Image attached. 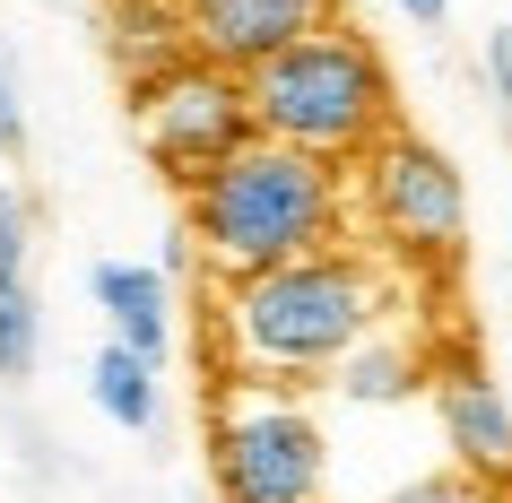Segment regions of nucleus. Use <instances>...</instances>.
Listing matches in <instances>:
<instances>
[{
	"label": "nucleus",
	"mask_w": 512,
	"mask_h": 503,
	"mask_svg": "<svg viewBox=\"0 0 512 503\" xmlns=\"http://www.w3.org/2000/svg\"><path fill=\"white\" fill-rule=\"evenodd\" d=\"M174 9H183V44L200 61H226V70H252L278 44L339 18V0H174Z\"/></svg>",
	"instance_id": "0eeeda50"
},
{
	"label": "nucleus",
	"mask_w": 512,
	"mask_h": 503,
	"mask_svg": "<svg viewBox=\"0 0 512 503\" xmlns=\"http://www.w3.org/2000/svg\"><path fill=\"white\" fill-rule=\"evenodd\" d=\"M157 373H165L157 356L105 339V347H96V365H87V399H96L122 434H157V417H165V382H157Z\"/></svg>",
	"instance_id": "9d476101"
},
{
	"label": "nucleus",
	"mask_w": 512,
	"mask_h": 503,
	"mask_svg": "<svg viewBox=\"0 0 512 503\" xmlns=\"http://www.w3.org/2000/svg\"><path fill=\"white\" fill-rule=\"evenodd\" d=\"M209 477L217 503H322L330 443L296 382L217 373L209 391Z\"/></svg>",
	"instance_id": "20e7f679"
},
{
	"label": "nucleus",
	"mask_w": 512,
	"mask_h": 503,
	"mask_svg": "<svg viewBox=\"0 0 512 503\" xmlns=\"http://www.w3.org/2000/svg\"><path fill=\"white\" fill-rule=\"evenodd\" d=\"M391 321V269L365 243H322L278 269L217 278V373H261V382H322L356 339Z\"/></svg>",
	"instance_id": "f257e3e1"
},
{
	"label": "nucleus",
	"mask_w": 512,
	"mask_h": 503,
	"mask_svg": "<svg viewBox=\"0 0 512 503\" xmlns=\"http://www.w3.org/2000/svg\"><path fill=\"white\" fill-rule=\"evenodd\" d=\"M348 209L382 243V261H408V269H452L460 243H469V183H460V165L434 139L400 131V122L348 165Z\"/></svg>",
	"instance_id": "39448f33"
},
{
	"label": "nucleus",
	"mask_w": 512,
	"mask_h": 503,
	"mask_svg": "<svg viewBox=\"0 0 512 503\" xmlns=\"http://www.w3.org/2000/svg\"><path fill=\"white\" fill-rule=\"evenodd\" d=\"M408 18H417V27H443V18H452V0H400Z\"/></svg>",
	"instance_id": "a211bd4d"
},
{
	"label": "nucleus",
	"mask_w": 512,
	"mask_h": 503,
	"mask_svg": "<svg viewBox=\"0 0 512 503\" xmlns=\"http://www.w3.org/2000/svg\"><path fill=\"white\" fill-rule=\"evenodd\" d=\"M35 356H44V313H35L27 278H9L0 287V382H27Z\"/></svg>",
	"instance_id": "ddd939ff"
},
{
	"label": "nucleus",
	"mask_w": 512,
	"mask_h": 503,
	"mask_svg": "<svg viewBox=\"0 0 512 503\" xmlns=\"http://www.w3.org/2000/svg\"><path fill=\"white\" fill-rule=\"evenodd\" d=\"M27 148V96H18V61L0 44V157H18Z\"/></svg>",
	"instance_id": "4468645a"
},
{
	"label": "nucleus",
	"mask_w": 512,
	"mask_h": 503,
	"mask_svg": "<svg viewBox=\"0 0 512 503\" xmlns=\"http://www.w3.org/2000/svg\"><path fill=\"white\" fill-rule=\"evenodd\" d=\"M105 44H113V61H122V79H148V70H165L174 53H191L174 0H105Z\"/></svg>",
	"instance_id": "f8f14e48"
},
{
	"label": "nucleus",
	"mask_w": 512,
	"mask_h": 503,
	"mask_svg": "<svg viewBox=\"0 0 512 503\" xmlns=\"http://www.w3.org/2000/svg\"><path fill=\"white\" fill-rule=\"evenodd\" d=\"M426 382H434V417H443V443H452L460 477L512 486V408H504V391L478 365H434Z\"/></svg>",
	"instance_id": "6e6552de"
},
{
	"label": "nucleus",
	"mask_w": 512,
	"mask_h": 503,
	"mask_svg": "<svg viewBox=\"0 0 512 503\" xmlns=\"http://www.w3.org/2000/svg\"><path fill=\"white\" fill-rule=\"evenodd\" d=\"M243 96H252V131L287 139V148H313L330 165H356L391 122H400V96H391V61L374 53V35L348 27V18H322L313 35L278 44L270 61L243 70Z\"/></svg>",
	"instance_id": "7ed1b4c3"
},
{
	"label": "nucleus",
	"mask_w": 512,
	"mask_h": 503,
	"mask_svg": "<svg viewBox=\"0 0 512 503\" xmlns=\"http://www.w3.org/2000/svg\"><path fill=\"white\" fill-rule=\"evenodd\" d=\"M9 278H27V209H18V191L0 183V287Z\"/></svg>",
	"instance_id": "2eb2a0df"
},
{
	"label": "nucleus",
	"mask_w": 512,
	"mask_h": 503,
	"mask_svg": "<svg viewBox=\"0 0 512 503\" xmlns=\"http://www.w3.org/2000/svg\"><path fill=\"white\" fill-rule=\"evenodd\" d=\"M391 503H478V495H469V477H426V486H400Z\"/></svg>",
	"instance_id": "f3484780"
},
{
	"label": "nucleus",
	"mask_w": 512,
	"mask_h": 503,
	"mask_svg": "<svg viewBox=\"0 0 512 503\" xmlns=\"http://www.w3.org/2000/svg\"><path fill=\"white\" fill-rule=\"evenodd\" d=\"M426 356L408 339H391V330H374V339H356L339 365H330V382H339V399H356V408H391V399H408L417 382H426Z\"/></svg>",
	"instance_id": "9b49d317"
},
{
	"label": "nucleus",
	"mask_w": 512,
	"mask_h": 503,
	"mask_svg": "<svg viewBox=\"0 0 512 503\" xmlns=\"http://www.w3.org/2000/svg\"><path fill=\"white\" fill-rule=\"evenodd\" d=\"M87 295L105 313V339L139 347V356H174V278L157 261H96L87 269Z\"/></svg>",
	"instance_id": "1a4fd4ad"
},
{
	"label": "nucleus",
	"mask_w": 512,
	"mask_h": 503,
	"mask_svg": "<svg viewBox=\"0 0 512 503\" xmlns=\"http://www.w3.org/2000/svg\"><path fill=\"white\" fill-rule=\"evenodd\" d=\"M183 235L209 261V278H243V269H278L296 252L348 243L356 235L348 165L252 131L183 183Z\"/></svg>",
	"instance_id": "f03ea898"
},
{
	"label": "nucleus",
	"mask_w": 512,
	"mask_h": 503,
	"mask_svg": "<svg viewBox=\"0 0 512 503\" xmlns=\"http://www.w3.org/2000/svg\"><path fill=\"white\" fill-rule=\"evenodd\" d=\"M486 87H495V105L512 113V27L486 35Z\"/></svg>",
	"instance_id": "dca6fc26"
},
{
	"label": "nucleus",
	"mask_w": 512,
	"mask_h": 503,
	"mask_svg": "<svg viewBox=\"0 0 512 503\" xmlns=\"http://www.w3.org/2000/svg\"><path fill=\"white\" fill-rule=\"evenodd\" d=\"M131 122H139L148 165L183 191L200 165H217L235 139H252V96H243V70L200 61V53H174L165 70L131 79Z\"/></svg>",
	"instance_id": "423d86ee"
}]
</instances>
